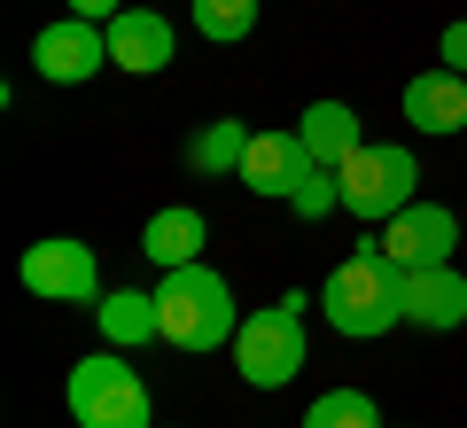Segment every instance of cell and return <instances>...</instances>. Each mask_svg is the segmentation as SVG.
<instances>
[{
	"instance_id": "obj_1",
	"label": "cell",
	"mask_w": 467,
	"mask_h": 428,
	"mask_svg": "<svg viewBox=\"0 0 467 428\" xmlns=\"http://www.w3.org/2000/svg\"><path fill=\"white\" fill-rule=\"evenodd\" d=\"M319 312H327V328L350 335V343H374V335L405 328V265L389 257L382 242H367L358 257H343V265L327 273Z\"/></svg>"
},
{
	"instance_id": "obj_2",
	"label": "cell",
	"mask_w": 467,
	"mask_h": 428,
	"mask_svg": "<svg viewBox=\"0 0 467 428\" xmlns=\"http://www.w3.org/2000/svg\"><path fill=\"white\" fill-rule=\"evenodd\" d=\"M156 312H164V343L171 350H218L234 343V288L226 273H211V265H171L164 280H156Z\"/></svg>"
},
{
	"instance_id": "obj_3",
	"label": "cell",
	"mask_w": 467,
	"mask_h": 428,
	"mask_svg": "<svg viewBox=\"0 0 467 428\" xmlns=\"http://www.w3.org/2000/svg\"><path fill=\"white\" fill-rule=\"evenodd\" d=\"M70 421L78 428H156V405H149V381L125 350H94V359L70 366Z\"/></svg>"
},
{
	"instance_id": "obj_4",
	"label": "cell",
	"mask_w": 467,
	"mask_h": 428,
	"mask_svg": "<svg viewBox=\"0 0 467 428\" xmlns=\"http://www.w3.org/2000/svg\"><path fill=\"white\" fill-rule=\"evenodd\" d=\"M304 312L312 304L288 288L281 304H265V312H242V328H234V366H242V381L250 390H288V381L304 374Z\"/></svg>"
},
{
	"instance_id": "obj_5",
	"label": "cell",
	"mask_w": 467,
	"mask_h": 428,
	"mask_svg": "<svg viewBox=\"0 0 467 428\" xmlns=\"http://www.w3.org/2000/svg\"><path fill=\"white\" fill-rule=\"evenodd\" d=\"M335 172H343V211H350V218L389 226L405 203H420V195H413V187H420V164H413V149H398V141H358Z\"/></svg>"
},
{
	"instance_id": "obj_6",
	"label": "cell",
	"mask_w": 467,
	"mask_h": 428,
	"mask_svg": "<svg viewBox=\"0 0 467 428\" xmlns=\"http://www.w3.org/2000/svg\"><path fill=\"white\" fill-rule=\"evenodd\" d=\"M16 273H24V288H32V297H47V304H101V265H94V249L70 242V234L32 242Z\"/></svg>"
},
{
	"instance_id": "obj_7",
	"label": "cell",
	"mask_w": 467,
	"mask_h": 428,
	"mask_svg": "<svg viewBox=\"0 0 467 428\" xmlns=\"http://www.w3.org/2000/svg\"><path fill=\"white\" fill-rule=\"evenodd\" d=\"M109 63V24H86V16H55L47 32L32 39V70L47 86H86L94 70Z\"/></svg>"
},
{
	"instance_id": "obj_8",
	"label": "cell",
	"mask_w": 467,
	"mask_h": 428,
	"mask_svg": "<svg viewBox=\"0 0 467 428\" xmlns=\"http://www.w3.org/2000/svg\"><path fill=\"white\" fill-rule=\"evenodd\" d=\"M109 63L133 70V78H156V70L180 63V32H171L164 8H149V0H133L125 16H109Z\"/></svg>"
},
{
	"instance_id": "obj_9",
	"label": "cell",
	"mask_w": 467,
	"mask_h": 428,
	"mask_svg": "<svg viewBox=\"0 0 467 428\" xmlns=\"http://www.w3.org/2000/svg\"><path fill=\"white\" fill-rule=\"evenodd\" d=\"M382 249L413 273V265H451V249H460V218L444 211V203H405L398 218L382 226Z\"/></svg>"
},
{
	"instance_id": "obj_10",
	"label": "cell",
	"mask_w": 467,
	"mask_h": 428,
	"mask_svg": "<svg viewBox=\"0 0 467 428\" xmlns=\"http://www.w3.org/2000/svg\"><path fill=\"white\" fill-rule=\"evenodd\" d=\"M467 319V273L460 265H413L405 273V328L451 335Z\"/></svg>"
},
{
	"instance_id": "obj_11",
	"label": "cell",
	"mask_w": 467,
	"mask_h": 428,
	"mask_svg": "<svg viewBox=\"0 0 467 428\" xmlns=\"http://www.w3.org/2000/svg\"><path fill=\"white\" fill-rule=\"evenodd\" d=\"M304 172H312V149H304V132H257L234 180L250 187V195H273V203H288Z\"/></svg>"
},
{
	"instance_id": "obj_12",
	"label": "cell",
	"mask_w": 467,
	"mask_h": 428,
	"mask_svg": "<svg viewBox=\"0 0 467 428\" xmlns=\"http://www.w3.org/2000/svg\"><path fill=\"white\" fill-rule=\"evenodd\" d=\"M94 328L109 350H140V343H164V312H156V288H109L94 304Z\"/></svg>"
},
{
	"instance_id": "obj_13",
	"label": "cell",
	"mask_w": 467,
	"mask_h": 428,
	"mask_svg": "<svg viewBox=\"0 0 467 428\" xmlns=\"http://www.w3.org/2000/svg\"><path fill=\"white\" fill-rule=\"evenodd\" d=\"M405 125L420 132H467V78L460 70H420L413 86H405Z\"/></svg>"
},
{
	"instance_id": "obj_14",
	"label": "cell",
	"mask_w": 467,
	"mask_h": 428,
	"mask_svg": "<svg viewBox=\"0 0 467 428\" xmlns=\"http://www.w3.org/2000/svg\"><path fill=\"white\" fill-rule=\"evenodd\" d=\"M202 211L195 203H164V211L149 218V226H140V257L156 265V273H171V265H195L202 257Z\"/></svg>"
},
{
	"instance_id": "obj_15",
	"label": "cell",
	"mask_w": 467,
	"mask_h": 428,
	"mask_svg": "<svg viewBox=\"0 0 467 428\" xmlns=\"http://www.w3.org/2000/svg\"><path fill=\"white\" fill-rule=\"evenodd\" d=\"M296 132H304V149H312V164H343L358 149V110L350 101H312L296 117Z\"/></svg>"
},
{
	"instance_id": "obj_16",
	"label": "cell",
	"mask_w": 467,
	"mask_h": 428,
	"mask_svg": "<svg viewBox=\"0 0 467 428\" xmlns=\"http://www.w3.org/2000/svg\"><path fill=\"white\" fill-rule=\"evenodd\" d=\"M250 141H257V132L242 125V117H218V125H202L195 141H187V164H195L202 180H226V172H242Z\"/></svg>"
},
{
	"instance_id": "obj_17",
	"label": "cell",
	"mask_w": 467,
	"mask_h": 428,
	"mask_svg": "<svg viewBox=\"0 0 467 428\" xmlns=\"http://www.w3.org/2000/svg\"><path fill=\"white\" fill-rule=\"evenodd\" d=\"M304 428H389V421H382V405L367 390H319L304 405Z\"/></svg>"
},
{
	"instance_id": "obj_18",
	"label": "cell",
	"mask_w": 467,
	"mask_h": 428,
	"mask_svg": "<svg viewBox=\"0 0 467 428\" xmlns=\"http://www.w3.org/2000/svg\"><path fill=\"white\" fill-rule=\"evenodd\" d=\"M195 32L218 39V47L250 39V32H257V0H195Z\"/></svg>"
},
{
	"instance_id": "obj_19",
	"label": "cell",
	"mask_w": 467,
	"mask_h": 428,
	"mask_svg": "<svg viewBox=\"0 0 467 428\" xmlns=\"http://www.w3.org/2000/svg\"><path fill=\"white\" fill-rule=\"evenodd\" d=\"M288 203H296V218H335V211H343V172H335V164H312Z\"/></svg>"
},
{
	"instance_id": "obj_20",
	"label": "cell",
	"mask_w": 467,
	"mask_h": 428,
	"mask_svg": "<svg viewBox=\"0 0 467 428\" xmlns=\"http://www.w3.org/2000/svg\"><path fill=\"white\" fill-rule=\"evenodd\" d=\"M436 63L467 78V16H460V24H444V39H436Z\"/></svg>"
},
{
	"instance_id": "obj_21",
	"label": "cell",
	"mask_w": 467,
	"mask_h": 428,
	"mask_svg": "<svg viewBox=\"0 0 467 428\" xmlns=\"http://www.w3.org/2000/svg\"><path fill=\"white\" fill-rule=\"evenodd\" d=\"M133 0H70V16H86V24H109V16H125Z\"/></svg>"
},
{
	"instance_id": "obj_22",
	"label": "cell",
	"mask_w": 467,
	"mask_h": 428,
	"mask_svg": "<svg viewBox=\"0 0 467 428\" xmlns=\"http://www.w3.org/2000/svg\"><path fill=\"white\" fill-rule=\"evenodd\" d=\"M164 428H171V421H164Z\"/></svg>"
}]
</instances>
